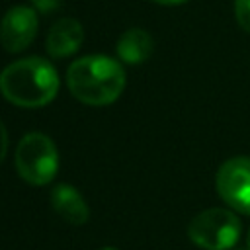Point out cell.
I'll use <instances>...</instances> for the list:
<instances>
[{"mask_svg": "<svg viewBox=\"0 0 250 250\" xmlns=\"http://www.w3.org/2000/svg\"><path fill=\"white\" fill-rule=\"evenodd\" d=\"M70 94L88 105L113 104L125 88V70L121 62L105 55H86L74 61L66 70Z\"/></svg>", "mask_w": 250, "mask_h": 250, "instance_id": "1", "label": "cell"}, {"mask_svg": "<svg viewBox=\"0 0 250 250\" xmlns=\"http://www.w3.org/2000/svg\"><path fill=\"white\" fill-rule=\"evenodd\" d=\"M0 92L14 105L41 107L55 100L59 74L47 59L25 57L10 62L0 72Z\"/></svg>", "mask_w": 250, "mask_h": 250, "instance_id": "2", "label": "cell"}, {"mask_svg": "<svg viewBox=\"0 0 250 250\" xmlns=\"http://www.w3.org/2000/svg\"><path fill=\"white\" fill-rule=\"evenodd\" d=\"M240 219L225 207H211L197 213L188 225L189 240L201 250H230L240 238Z\"/></svg>", "mask_w": 250, "mask_h": 250, "instance_id": "3", "label": "cell"}, {"mask_svg": "<svg viewBox=\"0 0 250 250\" xmlns=\"http://www.w3.org/2000/svg\"><path fill=\"white\" fill-rule=\"evenodd\" d=\"M14 164L27 184L47 186L57 176L59 152L51 137L43 133H27L18 143Z\"/></svg>", "mask_w": 250, "mask_h": 250, "instance_id": "4", "label": "cell"}, {"mask_svg": "<svg viewBox=\"0 0 250 250\" xmlns=\"http://www.w3.org/2000/svg\"><path fill=\"white\" fill-rule=\"evenodd\" d=\"M219 197L234 211L250 215V156L225 160L215 176Z\"/></svg>", "mask_w": 250, "mask_h": 250, "instance_id": "5", "label": "cell"}, {"mask_svg": "<svg viewBox=\"0 0 250 250\" xmlns=\"http://www.w3.org/2000/svg\"><path fill=\"white\" fill-rule=\"evenodd\" d=\"M37 12L31 6H12L0 21V43L8 53H20L29 47L37 33Z\"/></svg>", "mask_w": 250, "mask_h": 250, "instance_id": "6", "label": "cell"}, {"mask_svg": "<svg viewBox=\"0 0 250 250\" xmlns=\"http://www.w3.org/2000/svg\"><path fill=\"white\" fill-rule=\"evenodd\" d=\"M82 39H84V29L80 21L74 18H62L51 25L45 39V47L51 57L62 59L74 55L80 49Z\"/></svg>", "mask_w": 250, "mask_h": 250, "instance_id": "7", "label": "cell"}, {"mask_svg": "<svg viewBox=\"0 0 250 250\" xmlns=\"http://www.w3.org/2000/svg\"><path fill=\"white\" fill-rule=\"evenodd\" d=\"M51 205L57 215L70 225H84L90 217V209L82 193L70 184H57L51 189Z\"/></svg>", "mask_w": 250, "mask_h": 250, "instance_id": "8", "label": "cell"}, {"mask_svg": "<svg viewBox=\"0 0 250 250\" xmlns=\"http://www.w3.org/2000/svg\"><path fill=\"white\" fill-rule=\"evenodd\" d=\"M152 49H154V41H152L150 33L141 27L127 29L125 33H121V37L117 41V55L127 64L145 62L152 55Z\"/></svg>", "mask_w": 250, "mask_h": 250, "instance_id": "9", "label": "cell"}, {"mask_svg": "<svg viewBox=\"0 0 250 250\" xmlns=\"http://www.w3.org/2000/svg\"><path fill=\"white\" fill-rule=\"evenodd\" d=\"M234 18L240 29L250 33V0H234Z\"/></svg>", "mask_w": 250, "mask_h": 250, "instance_id": "10", "label": "cell"}, {"mask_svg": "<svg viewBox=\"0 0 250 250\" xmlns=\"http://www.w3.org/2000/svg\"><path fill=\"white\" fill-rule=\"evenodd\" d=\"M61 2H62V0H31V4H33L39 12H43V14L55 12V10L61 6Z\"/></svg>", "mask_w": 250, "mask_h": 250, "instance_id": "11", "label": "cell"}, {"mask_svg": "<svg viewBox=\"0 0 250 250\" xmlns=\"http://www.w3.org/2000/svg\"><path fill=\"white\" fill-rule=\"evenodd\" d=\"M6 152H8V133H6V127L0 119V162L4 160Z\"/></svg>", "mask_w": 250, "mask_h": 250, "instance_id": "12", "label": "cell"}, {"mask_svg": "<svg viewBox=\"0 0 250 250\" xmlns=\"http://www.w3.org/2000/svg\"><path fill=\"white\" fill-rule=\"evenodd\" d=\"M156 4H162V6H176V4H184L188 0H152Z\"/></svg>", "mask_w": 250, "mask_h": 250, "instance_id": "13", "label": "cell"}, {"mask_svg": "<svg viewBox=\"0 0 250 250\" xmlns=\"http://www.w3.org/2000/svg\"><path fill=\"white\" fill-rule=\"evenodd\" d=\"M246 250H250V230H248V236H246Z\"/></svg>", "mask_w": 250, "mask_h": 250, "instance_id": "14", "label": "cell"}, {"mask_svg": "<svg viewBox=\"0 0 250 250\" xmlns=\"http://www.w3.org/2000/svg\"><path fill=\"white\" fill-rule=\"evenodd\" d=\"M100 250H117L115 246H104V248H100Z\"/></svg>", "mask_w": 250, "mask_h": 250, "instance_id": "15", "label": "cell"}, {"mask_svg": "<svg viewBox=\"0 0 250 250\" xmlns=\"http://www.w3.org/2000/svg\"><path fill=\"white\" fill-rule=\"evenodd\" d=\"M230 250H242V248H236V246H234V248H230ZM244 250H246V248H244Z\"/></svg>", "mask_w": 250, "mask_h": 250, "instance_id": "16", "label": "cell"}]
</instances>
